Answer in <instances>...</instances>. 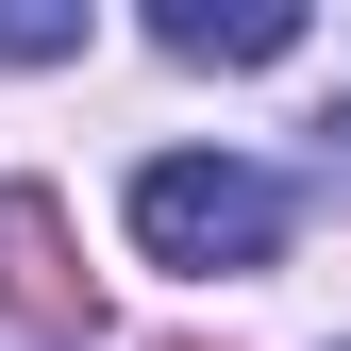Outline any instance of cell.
Returning a JSON list of instances; mask_svg holds the SVG:
<instances>
[{"label": "cell", "instance_id": "cell-2", "mask_svg": "<svg viewBox=\"0 0 351 351\" xmlns=\"http://www.w3.org/2000/svg\"><path fill=\"white\" fill-rule=\"evenodd\" d=\"M0 301H17V335H84V268H67L51 184H0Z\"/></svg>", "mask_w": 351, "mask_h": 351}, {"label": "cell", "instance_id": "cell-5", "mask_svg": "<svg viewBox=\"0 0 351 351\" xmlns=\"http://www.w3.org/2000/svg\"><path fill=\"white\" fill-rule=\"evenodd\" d=\"M335 151H351V101H335Z\"/></svg>", "mask_w": 351, "mask_h": 351}, {"label": "cell", "instance_id": "cell-4", "mask_svg": "<svg viewBox=\"0 0 351 351\" xmlns=\"http://www.w3.org/2000/svg\"><path fill=\"white\" fill-rule=\"evenodd\" d=\"M84 17H34V0H0V51H67Z\"/></svg>", "mask_w": 351, "mask_h": 351}, {"label": "cell", "instance_id": "cell-3", "mask_svg": "<svg viewBox=\"0 0 351 351\" xmlns=\"http://www.w3.org/2000/svg\"><path fill=\"white\" fill-rule=\"evenodd\" d=\"M151 51H184V67H268V51H301V0H167Z\"/></svg>", "mask_w": 351, "mask_h": 351}, {"label": "cell", "instance_id": "cell-1", "mask_svg": "<svg viewBox=\"0 0 351 351\" xmlns=\"http://www.w3.org/2000/svg\"><path fill=\"white\" fill-rule=\"evenodd\" d=\"M134 251L151 268H268L285 251V184L234 167V151H167V167H134Z\"/></svg>", "mask_w": 351, "mask_h": 351}]
</instances>
